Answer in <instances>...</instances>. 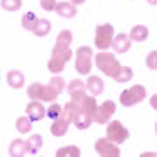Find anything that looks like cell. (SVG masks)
I'll return each mask as SVG.
<instances>
[{
    "label": "cell",
    "mask_w": 157,
    "mask_h": 157,
    "mask_svg": "<svg viewBox=\"0 0 157 157\" xmlns=\"http://www.w3.org/2000/svg\"><path fill=\"white\" fill-rule=\"evenodd\" d=\"M72 51L70 47H63V45H54V49H52V54H51V59L47 61V68H49L51 73H61L67 67V63L70 61V58H72Z\"/></svg>",
    "instance_id": "6da1fadb"
},
{
    "label": "cell",
    "mask_w": 157,
    "mask_h": 157,
    "mask_svg": "<svg viewBox=\"0 0 157 157\" xmlns=\"http://www.w3.org/2000/svg\"><path fill=\"white\" fill-rule=\"evenodd\" d=\"M96 68L101 70V72L105 73L107 77H112L115 78V75L119 73V70L122 68V65L117 61V58L110 54V52H105V51H101L96 54Z\"/></svg>",
    "instance_id": "7a4b0ae2"
},
{
    "label": "cell",
    "mask_w": 157,
    "mask_h": 157,
    "mask_svg": "<svg viewBox=\"0 0 157 157\" xmlns=\"http://www.w3.org/2000/svg\"><path fill=\"white\" fill-rule=\"evenodd\" d=\"M28 96L32 100H39V101H49V103H54L56 98L59 96L52 86H44V84H39V82H35V84L28 86V89H26Z\"/></svg>",
    "instance_id": "3957f363"
},
{
    "label": "cell",
    "mask_w": 157,
    "mask_h": 157,
    "mask_svg": "<svg viewBox=\"0 0 157 157\" xmlns=\"http://www.w3.org/2000/svg\"><path fill=\"white\" fill-rule=\"evenodd\" d=\"M93 49L87 45H80L75 52V72L80 75H87L93 68Z\"/></svg>",
    "instance_id": "277c9868"
},
{
    "label": "cell",
    "mask_w": 157,
    "mask_h": 157,
    "mask_svg": "<svg viewBox=\"0 0 157 157\" xmlns=\"http://www.w3.org/2000/svg\"><path fill=\"white\" fill-rule=\"evenodd\" d=\"M113 26L110 23H103L100 26H96V33H94V44L98 49L107 51L113 42Z\"/></svg>",
    "instance_id": "5b68a950"
},
{
    "label": "cell",
    "mask_w": 157,
    "mask_h": 157,
    "mask_svg": "<svg viewBox=\"0 0 157 157\" xmlns=\"http://www.w3.org/2000/svg\"><path fill=\"white\" fill-rule=\"evenodd\" d=\"M147 98V91L143 86L136 84L133 87H129V89H124L121 93V103H122L124 107H133L136 103H141V101Z\"/></svg>",
    "instance_id": "8992f818"
},
{
    "label": "cell",
    "mask_w": 157,
    "mask_h": 157,
    "mask_svg": "<svg viewBox=\"0 0 157 157\" xmlns=\"http://www.w3.org/2000/svg\"><path fill=\"white\" fill-rule=\"evenodd\" d=\"M107 138L112 140L113 143H124L129 138V131L126 126H122V122L119 121H110L107 126Z\"/></svg>",
    "instance_id": "52a82bcc"
},
{
    "label": "cell",
    "mask_w": 157,
    "mask_h": 157,
    "mask_svg": "<svg viewBox=\"0 0 157 157\" xmlns=\"http://www.w3.org/2000/svg\"><path fill=\"white\" fill-rule=\"evenodd\" d=\"M94 150L98 155L101 157H119L121 155V148L117 147V143H113L108 138H100L94 143Z\"/></svg>",
    "instance_id": "ba28073f"
},
{
    "label": "cell",
    "mask_w": 157,
    "mask_h": 157,
    "mask_svg": "<svg viewBox=\"0 0 157 157\" xmlns=\"http://www.w3.org/2000/svg\"><path fill=\"white\" fill-rule=\"evenodd\" d=\"M115 110H117V105H115L112 100L103 101L101 105H98V112H96V115H94V122L96 124L110 122V117L115 113Z\"/></svg>",
    "instance_id": "9c48e42d"
},
{
    "label": "cell",
    "mask_w": 157,
    "mask_h": 157,
    "mask_svg": "<svg viewBox=\"0 0 157 157\" xmlns=\"http://www.w3.org/2000/svg\"><path fill=\"white\" fill-rule=\"evenodd\" d=\"M26 115H28L33 122H37V121H42L44 117H47V110L44 108L42 101L32 100L28 105H26Z\"/></svg>",
    "instance_id": "30bf717a"
},
{
    "label": "cell",
    "mask_w": 157,
    "mask_h": 157,
    "mask_svg": "<svg viewBox=\"0 0 157 157\" xmlns=\"http://www.w3.org/2000/svg\"><path fill=\"white\" fill-rule=\"evenodd\" d=\"M75 103V101H73ZM77 105V103H75ZM77 108H78V112H77V117H75V126H77L78 129H87L91 126V124L94 122V115L91 112H87L84 107H80V105H77Z\"/></svg>",
    "instance_id": "8fae6325"
},
{
    "label": "cell",
    "mask_w": 157,
    "mask_h": 157,
    "mask_svg": "<svg viewBox=\"0 0 157 157\" xmlns=\"http://www.w3.org/2000/svg\"><path fill=\"white\" fill-rule=\"evenodd\" d=\"M9 155L11 157H23V155H32V150L28 147V141L23 140H12L9 147Z\"/></svg>",
    "instance_id": "7c38bea8"
},
{
    "label": "cell",
    "mask_w": 157,
    "mask_h": 157,
    "mask_svg": "<svg viewBox=\"0 0 157 157\" xmlns=\"http://www.w3.org/2000/svg\"><path fill=\"white\" fill-rule=\"evenodd\" d=\"M129 47H131V39H129V35L126 33H119L113 37V42H112V49L117 52V54H124V52H128Z\"/></svg>",
    "instance_id": "4fadbf2b"
},
{
    "label": "cell",
    "mask_w": 157,
    "mask_h": 157,
    "mask_svg": "<svg viewBox=\"0 0 157 157\" xmlns=\"http://www.w3.org/2000/svg\"><path fill=\"white\" fill-rule=\"evenodd\" d=\"M86 91H87V84L82 82L80 78H73L72 82L68 84V94L72 96V100L86 96Z\"/></svg>",
    "instance_id": "5bb4252c"
},
{
    "label": "cell",
    "mask_w": 157,
    "mask_h": 157,
    "mask_svg": "<svg viewBox=\"0 0 157 157\" xmlns=\"http://www.w3.org/2000/svg\"><path fill=\"white\" fill-rule=\"evenodd\" d=\"M68 126H70V122H68L65 117H59L56 119V121H52V124H51V135L52 136H65L67 135V131H68Z\"/></svg>",
    "instance_id": "9a60e30c"
},
{
    "label": "cell",
    "mask_w": 157,
    "mask_h": 157,
    "mask_svg": "<svg viewBox=\"0 0 157 157\" xmlns=\"http://www.w3.org/2000/svg\"><path fill=\"white\" fill-rule=\"evenodd\" d=\"M7 84L11 86L12 89H21L25 86V75L19 70H11L7 73Z\"/></svg>",
    "instance_id": "2e32d148"
},
{
    "label": "cell",
    "mask_w": 157,
    "mask_h": 157,
    "mask_svg": "<svg viewBox=\"0 0 157 157\" xmlns=\"http://www.w3.org/2000/svg\"><path fill=\"white\" fill-rule=\"evenodd\" d=\"M129 39L133 42H145L148 39V28L145 25H136L131 28V33H129Z\"/></svg>",
    "instance_id": "e0dca14e"
},
{
    "label": "cell",
    "mask_w": 157,
    "mask_h": 157,
    "mask_svg": "<svg viewBox=\"0 0 157 157\" xmlns=\"http://www.w3.org/2000/svg\"><path fill=\"white\" fill-rule=\"evenodd\" d=\"M39 17H37V14L35 12H26V14H23L21 17V25H23V28L25 30H28V32H32L33 33L35 28L39 26Z\"/></svg>",
    "instance_id": "ac0fdd59"
},
{
    "label": "cell",
    "mask_w": 157,
    "mask_h": 157,
    "mask_svg": "<svg viewBox=\"0 0 157 157\" xmlns=\"http://www.w3.org/2000/svg\"><path fill=\"white\" fill-rule=\"evenodd\" d=\"M87 91H89L93 96H100L101 93H103V80H101L100 77H96V75H91L89 78H87Z\"/></svg>",
    "instance_id": "d6986e66"
},
{
    "label": "cell",
    "mask_w": 157,
    "mask_h": 157,
    "mask_svg": "<svg viewBox=\"0 0 157 157\" xmlns=\"http://www.w3.org/2000/svg\"><path fill=\"white\" fill-rule=\"evenodd\" d=\"M56 12L61 17H73L75 14H77V9H75V6L68 0V2H58Z\"/></svg>",
    "instance_id": "ffe728a7"
},
{
    "label": "cell",
    "mask_w": 157,
    "mask_h": 157,
    "mask_svg": "<svg viewBox=\"0 0 157 157\" xmlns=\"http://www.w3.org/2000/svg\"><path fill=\"white\" fill-rule=\"evenodd\" d=\"M77 112H78V108H77V105L73 103L72 100L68 101L67 105L63 107V115L61 117H65L68 121V122L72 124V122H75V117H77Z\"/></svg>",
    "instance_id": "44dd1931"
},
{
    "label": "cell",
    "mask_w": 157,
    "mask_h": 157,
    "mask_svg": "<svg viewBox=\"0 0 157 157\" xmlns=\"http://www.w3.org/2000/svg\"><path fill=\"white\" fill-rule=\"evenodd\" d=\"M80 155V148L75 145H68V147H61L58 148L56 157H78Z\"/></svg>",
    "instance_id": "7402d4cb"
},
{
    "label": "cell",
    "mask_w": 157,
    "mask_h": 157,
    "mask_svg": "<svg viewBox=\"0 0 157 157\" xmlns=\"http://www.w3.org/2000/svg\"><path fill=\"white\" fill-rule=\"evenodd\" d=\"M73 40V35L70 30H61L59 33H58L56 37V45H63V47H70V44H72Z\"/></svg>",
    "instance_id": "603a6c76"
},
{
    "label": "cell",
    "mask_w": 157,
    "mask_h": 157,
    "mask_svg": "<svg viewBox=\"0 0 157 157\" xmlns=\"http://www.w3.org/2000/svg\"><path fill=\"white\" fill-rule=\"evenodd\" d=\"M133 70L129 67H122L121 70H119V73L115 75V82H119V84H126V82H129L131 78H133Z\"/></svg>",
    "instance_id": "cb8c5ba5"
},
{
    "label": "cell",
    "mask_w": 157,
    "mask_h": 157,
    "mask_svg": "<svg viewBox=\"0 0 157 157\" xmlns=\"http://www.w3.org/2000/svg\"><path fill=\"white\" fill-rule=\"evenodd\" d=\"M32 122H33V121H32L28 115L19 117L16 121V129L19 131V133H30V131H32V128H33V126H32Z\"/></svg>",
    "instance_id": "d4e9b609"
},
{
    "label": "cell",
    "mask_w": 157,
    "mask_h": 157,
    "mask_svg": "<svg viewBox=\"0 0 157 157\" xmlns=\"http://www.w3.org/2000/svg\"><path fill=\"white\" fill-rule=\"evenodd\" d=\"M26 141H28V147H30V150H32V155H33L37 150H40L42 145H44V138H42V135L30 136V140H26Z\"/></svg>",
    "instance_id": "484cf974"
},
{
    "label": "cell",
    "mask_w": 157,
    "mask_h": 157,
    "mask_svg": "<svg viewBox=\"0 0 157 157\" xmlns=\"http://www.w3.org/2000/svg\"><path fill=\"white\" fill-rule=\"evenodd\" d=\"M49 32H51V21L49 19H40L39 26L35 28L33 35H37V37H45V35H49Z\"/></svg>",
    "instance_id": "4316f807"
},
{
    "label": "cell",
    "mask_w": 157,
    "mask_h": 157,
    "mask_svg": "<svg viewBox=\"0 0 157 157\" xmlns=\"http://www.w3.org/2000/svg\"><path fill=\"white\" fill-rule=\"evenodd\" d=\"M23 6V0H2V7L9 12H16L19 11Z\"/></svg>",
    "instance_id": "83f0119b"
},
{
    "label": "cell",
    "mask_w": 157,
    "mask_h": 157,
    "mask_svg": "<svg viewBox=\"0 0 157 157\" xmlns=\"http://www.w3.org/2000/svg\"><path fill=\"white\" fill-rule=\"evenodd\" d=\"M61 115H63V107L61 105H58L56 101H54V103L47 108V117L52 119V121H56V119H59Z\"/></svg>",
    "instance_id": "f1b7e54d"
},
{
    "label": "cell",
    "mask_w": 157,
    "mask_h": 157,
    "mask_svg": "<svg viewBox=\"0 0 157 157\" xmlns=\"http://www.w3.org/2000/svg\"><path fill=\"white\" fill-rule=\"evenodd\" d=\"M51 86H52V87H54V89L58 91V93H59V94H61L63 91L67 89V82H65V78L63 77H59V75H56V77H52L51 78V82H49Z\"/></svg>",
    "instance_id": "f546056e"
},
{
    "label": "cell",
    "mask_w": 157,
    "mask_h": 157,
    "mask_svg": "<svg viewBox=\"0 0 157 157\" xmlns=\"http://www.w3.org/2000/svg\"><path fill=\"white\" fill-rule=\"evenodd\" d=\"M145 63L150 70H157V51H150V52L147 54Z\"/></svg>",
    "instance_id": "4dcf8cb0"
},
{
    "label": "cell",
    "mask_w": 157,
    "mask_h": 157,
    "mask_svg": "<svg viewBox=\"0 0 157 157\" xmlns=\"http://www.w3.org/2000/svg\"><path fill=\"white\" fill-rule=\"evenodd\" d=\"M56 6H58L56 0H40V7H42L44 11H47V12L54 11V9H56Z\"/></svg>",
    "instance_id": "1f68e13d"
},
{
    "label": "cell",
    "mask_w": 157,
    "mask_h": 157,
    "mask_svg": "<svg viewBox=\"0 0 157 157\" xmlns=\"http://www.w3.org/2000/svg\"><path fill=\"white\" fill-rule=\"evenodd\" d=\"M150 107L154 108V110H157V94H154L150 98Z\"/></svg>",
    "instance_id": "d6a6232c"
},
{
    "label": "cell",
    "mask_w": 157,
    "mask_h": 157,
    "mask_svg": "<svg viewBox=\"0 0 157 157\" xmlns=\"http://www.w3.org/2000/svg\"><path fill=\"white\" fill-rule=\"evenodd\" d=\"M70 2H72L73 6H80V4H84L86 0H70Z\"/></svg>",
    "instance_id": "836d02e7"
},
{
    "label": "cell",
    "mask_w": 157,
    "mask_h": 157,
    "mask_svg": "<svg viewBox=\"0 0 157 157\" xmlns=\"http://www.w3.org/2000/svg\"><path fill=\"white\" fill-rule=\"evenodd\" d=\"M147 2H148L150 6H157V0H147Z\"/></svg>",
    "instance_id": "e575fe53"
},
{
    "label": "cell",
    "mask_w": 157,
    "mask_h": 157,
    "mask_svg": "<svg viewBox=\"0 0 157 157\" xmlns=\"http://www.w3.org/2000/svg\"><path fill=\"white\" fill-rule=\"evenodd\" d=\"M155 135H157V122H155Z\"/></svg>",
    "instance_id": "d590c367"
}]
</instances>
